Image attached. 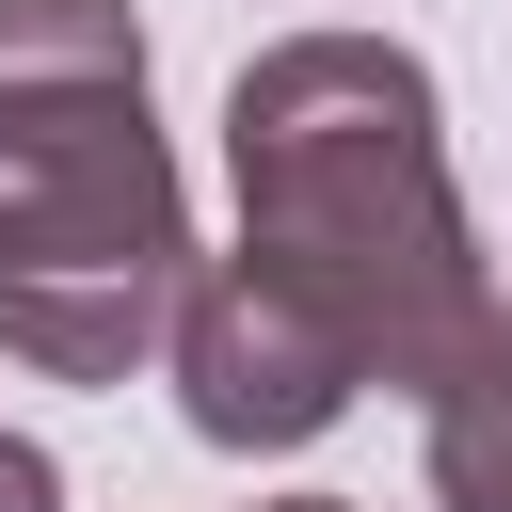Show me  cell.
I'll return each mask as SVG.
<instances>
[{"mask_svg": "<svg viewBox=\"0 0 512 512\" xmlns=\"http://www.w3.org/2000/svg\"><path fill=\"white\" fill-rule=\"evenodd\" d=\"M224 176H240V256H272L368 384H432L480 320V224L448 176V96L400 32H272L224 80Z\"/></svg>", "mask_w": 512, "mask_h": 512, "instance_id": "obj_1", "label": "cell"}, {"mask_svg": "<svg viewBox=\"0 0 512 512\" xmlns=\"http://www.w3.org/2000/svg\"><path fill=\"white\" fill-rule=\"evenodd\" d=\"M176 272H192V192L144 80L0 96V352L48 384H128L160 368Z\"/></svg>", "mask_w": 512, "mask_h": 512, "instance_id": "obj_2", "label": "cell"}, {"mask_svg": "<svg viewBox=\"0 0 512 512\" xmlns=\"http://www.w3.org/2000/svg\"><path fill=\"white\" fill-rule=\"evenodd\" d=\"M160 384H176V416L208 432V448H240V464H272V448H320L352 400H368V368H352V336L272 272V256H192L176 272V320H160Z\"/></svg>", "mask_w": 512, "mask_h": 512, "instance_id": "obj_3", "label": "cell"}, {"mask_svg": "<svg viewBox=\"0 0 512 512\" xmlns=\"http://www.w3.org/2000/svg\"><path fill=\"white\" fill-rule=\"evenodd\" d=\"M416 464H432V512H512V304L416 384Z\"/></svg>", "mask_w": 512, "mask_h": 512, "instance_id": "obj_4", "label": "cell"}, {"mask_svg": "<svg viewBox=\"0 0 512 512\" xmlns=\"http://www.w3.org/2000/svg\"><path fill=\"white\" fill-rule=\"evenodd\" d=\"M0 512H64V464H48L32 432H0Z\"/></svg>", "mask_w": 512, "mask_h": 512, "instance_id": "obj_5", "label": "cell"}, {"mask_svg": "<svg viewBox=\"0 0 512 512\" xmlns=\"http://www.w3.org/2000/svg\"><path fill=\"white\" fill-rule=\"evenodd\" d=\"M256 512H352V496H256Z\"/></svg>", "mask_w": 512, "mask_h": 512, "instance_id": "obj_6", "label": "cell"}]
</instances>
